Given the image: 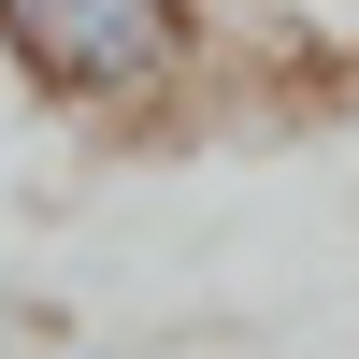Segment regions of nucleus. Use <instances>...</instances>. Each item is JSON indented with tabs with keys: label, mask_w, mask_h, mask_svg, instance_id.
<instances>
[{
	"label": "nucleus",
	"mask_w": 359,
	"mask_h": 359,
	"mask_svg": "<svg viewBox=\"0 0 359 359\" xmlns=\"http://www.w3.org/2000/svg\"><path fill=\"white\" fill-rule=\"evenodd\" d=\"M0 43H15L43 86L130 101V86L172 72V0H0Z\"/></svg>",
	"instance_id": "obj_1"
}]
</instances>
